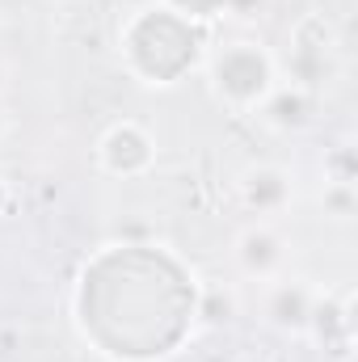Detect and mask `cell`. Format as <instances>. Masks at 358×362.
Instances as JSON below:
<instances>
[{
	"label": "cell",
	"instance_id": "obj_11",
	"mask_svg": "<svg viewBox=\"0 0 358 362\" xmlns=\"http://www.w3.org/2000/svg\"><path fill=\"white\" fill-rule=\"evenodd\" d=\"M321 173H325V181H333V185H354V177H358L354 144H350V139H342V144H333V148H325V160H321Z\"/></svg>",
	"mask_w": 358,
	"mask_h": 362
},
{
	"label": "cell",
	"instance_id": "obj_13",
	"mask_svg": "<svg viewBox=\"0 0 358 362\" xmlns=\"http://www.w3.org/2000/svg\"><path fill=\"white\" fill-rule=\"evenodd\" d=\"M321 206H325L329 219L350 223V219H354V185H333V181H325V189H321Z\"/></svg>",
	"mask_w": 358,
	"mask_h": 362
},
{
	"label": "cell",
	"instance_id": "obj_5",
	"mask_svg": "<svg viewBox=\"0 0 358 362\" xmlns=\"http://www.w3.org/2000/svg\"><path fill=\"white\" fill-rule=\"evenodd\" d=\"M316 295H321V286H312L308 278L287 270L282 278H270L258 286V320L274 329L278 337H304L312 308H316Z\"/></svg>",
	"mask_w": 358,
	"mask_h": 362
},
{
	"label": "cell",
	"instance_id": "obj_17",
	"mask_svg": "<svg viewBox=\"0 0 358 362\" xmlns=\"http://www.w3.org/2000/svg\"><path fill=\"white\" fill-rule=\"evenodd\" d=\"M236 362H266V358H258V354H241Z\"/></svg>",
	"mask_w": 358,
	"mask_h": 362
},
{
	"label": "cell",
	"instance_id": "obj_4",
	"mask_svg": "<svg viewBox=\"0 0 358 362\" xmlns=\"http://www.w3.org/2000/svg\"><path fill=\"white\" fill-rule=\"evenodd\" d=\"M156 135L144 127V122H135V118H118V122H110L101 135H97V144H93V165H97V173H105V177L114 181H135V177H148L152 169H156Z\"/></svg>",
	"mask_w": 358,
	"mask_h": 362
},
{
	"label": "cell",
	"instance_id": "obj_9",
	"mask_svg": "<svg viewBox=\"0 0 358 362\" xmlns=\"http://www.w3.org/2000/svg\"><path fill=\"white\" fill-rule=\"evenodd\" d=\"M258 118L270 122L274 131H308L316 122V93L304 85H291V81H278V89L270 93Z\"/></svg>",
	"mask_w": 358,
	"mask_h": 362
},
{
	"label": "cell",
	"instance_id": "obj_12",
	"mask_svg": "<svg viewBox=\"0 0 358 362\" xmlns=\"http://www.w3.org/2000/svg\"><path fill=\"white\" fill-rule=\"evenodd\" d=\"M161 4H169L173 13H181L185 21H194L202 30L219 17H228V0H161Z\"/></svg>",
	"mask_w": 358,
	"mask_h": 362
},
{
	"label": "cell",
	"instance_id": "obj_10",
	"mask_svg": "<svg viewBox=\"0 0 358 362\" xmlns=\"http://www.w3.org/2000/svg\"><path fill=\"white\" fill-rule=\"evenodd\" d=\"M194 316H198L202 325H211V329H215V325H228V320L236 316V291H232V286H224V291H219V286H202Z\"/></svg>",
	"mask_w": 358,
	"mask_h": 362
},
{
	"label": "cell",
	"instance_id": "obj_1",
	"mask_svg": "<svg viewBox=\"0 0 358 362\" xmlns=\"http://www.w3.org/2000/svg\"><path fill=\"white\" fill-rule=\"evenodd\" d=\"M207 30L185 21L169 4L152 0L122 17L118 25V59L148 89H173L190 72L202 68Z\"/></svg>",
	"mask_w": 358,
	"mask_h": 362
},
{
	"label": "cell",
	"instance_id": "obj_14",
	"mask_svg": "<svg viewBox=\"0 0 358 362\" xmlns=\"http://www.w3.org/2000/svg\"><path fill=\"white\" fill-rule=\"evenodd\" d=\"M8 202H13V189H8V185H4V177H0V215H4V211H8Z\"/></svg>",
	"mask_w": 358,
	"mask_h": 362
},
{
	"label": "cell",
	"instance_id": "obj_2",
	"mask_svg": "<svg viewBox=\"0 0 358 362\" xmlns=\"http://www.w3.org/2000/svg\"><path fill=\"white\" fill-rule=\"evenodd\" d=\"M202 81L215 105L236 118H258L270 93L278 89V55L262 38H224L202 55Z\"/></svg>",
	"mask_w": 358,
	"mask_h": 362
},
{
	"label": "cell",
	"instance_id": "obj_7",
	"mask_svg": "<svg viewBox=\"0 0 358 362\" xmlns=\"http://www.w3.org/2000/svg\"><path fill=\"white\" fill-rule=\"evenodd\" d=\"M236 202L253 215V219H270L278 223L291 202H295V177L291 169L274 165V160H258V165H245L236 173Z\"/></svg>",
	"mask_w": 358,
	"mask_h": 362
},
{
	"label": "cell",
	"instance_id": "obj_8",
	"mask_svg": "<svg viewBox=\"0 0 358 362\" xmlns=\"http://www.w3.org/2000/svg\"><path fill=\"white\" fill-rule=\"evenodd\" d=\"M304 337L312 346H321V354H333L337 362H346L350 358V346H354V295L350 291H325L321 286Z\"/></svg>",
	"mask_w": 358,
	"mask_h": 362
},
{
	"label": "cell",
	"instance_id": "obj_16",
	"mask_svg": "<svg viewBox=\"0 0 358 362\" xmlns=\"http://www.w3.org/2000/svg\"><path fill=\"white\" fill-rule=\"evenodd\" d=\"M4 135H8V118L0 114V139H4Z\"/></svg>",
	"mask_w": 358,
	"mask_h": 362
},
{
	"label": "cell",
	"instance_id": "obj_6",
	"mask_svg": "<svg viewBox=\"0 0 358 362\" xmlns=\"http://www.w3.org/2000/svg\"><path fill=\"white\" fill-rule=\"evenodd\" d=\"M232 266L245 282H258V286L270 278H282L291 270V240L282 236L278 223L253 219L232 236Z\"/></svg>",
	"mask_w": 358,
	"mask_h": 362
},
{
	"label": "cell",
	"instance_id": "obj_15",
	"mask_svg": "<svg viewBox=\"0 0 358 362\" xmlns=\"http://www.w3.org/2000/svg\"><path fill=\"white\" fill-rule=\"evenodd\" d=\"M4 89H8V59L0 55V97H4Z\"/></svg>",
	"mask_w": 358,
	"mask_h": 362
},
{
	"label": "cell",
	"instance_id": "obj_3",
	"mask_svg": "<svg viewBox=\"0 0 358 362\" xmlns=\"http://www.w3.org/2000/svg\"><path fill=\"white\" fill-rule=\"evenodd\" d=\"M337 55H342V38L333 21H325L321 13H308L287 34V55L278 59V76L316 93V85H325V76H333Z\"/></svg>",
	"mask_w": 358,
	"mask_h": 362
}]
</instances>
